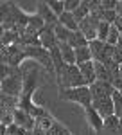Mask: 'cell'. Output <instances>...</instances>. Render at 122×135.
Wrapping results in <instances>:
<instances>
[{
	"label": "cell",
	"instance_id": "1",
	"mask_svg": "<svg viewBox=\"0 0 122 135\" xmlns=\"http://www.w3.org/2000/svg\"><path fill=\"white\" fill-rule=\"evenodd\" d=\"M58 83L65 90H68V88H79V86H88L77 65H67V69H65L63 76L58 79Z\"/></svg>",
	"mask_w": 122,
	"mask_h": 135
},
{
	"label": "cell",
	"instance_id": "2",
	"mask_svg": "<svg viewBox=\"0 0 122 135\" xmlns=\"http://www.w3.org/2000/svg\"><path fill=\"white\" fill-rule=\"evenodd\" d=\"M22 90H23V74L20 72L18 67H13L11 76L2 81V94L13 95V97H18L20 99Z\"/></svg>",
	"mask_w": 122,
	"mask_h": 135
},
{
	"label": "cell",
	"instance_id": "3",
	"mask_svg": "<svg viewBox=\"0 0 122 135\" xmlns=\"http://www.w3.org/2000/svg\"><path fill=\"white\" fill-rule=\"evenodd\" d=\"M59 97H63V99H70V101L79 103L84 110H86V108H90V106H92V101H93L90 86H79V88H68V90H63V92L59 94Z\"/></svg>",
	"mask_w": 122,
	"mask_h": 135
},
{
	"label": "cell",
	"instance_id": "4",
	"mask_svg": "<svg viewBox=\"0 0 122 135\" xmlns=\"http://www.w3.org/2000/svg\"><path fill=\"white\" fill-rule=\"evenodd\" d=\"M25 56V47L22 43H14L9 47H2V63L11 67H20V61Z\"/></svg>",
	"mask_w": 122,
	"mask_h": 135
},
{
	"label": "cell",
	"instance_id": "5",
	"mask_svg": "<svg viewBox=\"0 0 122 135\" xmlns=\"http://www.w3.org/2000/svg\"><path fill=\"white\" fill-rule=\"evenodd\" d=\"M25 56H27V58H34V60H38L45 69H49V70H54V72H56V69H54V61H52V54H50L49 49H45V47H25Z\"/></svg>",
	"mask_w": 122,
	"mask_h": 135
},
{
	"label": "cell",
	"instance_id": "6",
	"mask_svg": "<svg viewBox=\"0 0 122 135\" xmlns=\"http://www.w3.org/2000/svg\"><path fill=\"white\" fill-rule=\"evenodd\" d=\"M99 25H101V20L95 18L93 15H90V16H86L79 23V31L86 36L88 42H93V40H97V29H99Z\"/></svg>",
	"mask_w": 122,
	"mask_h": 135
},
{
	"label": "cell",
	"instance_id": "7",
	"mask_svg": "<svg viewBox=\"0 0 122 135\" xmlns=\"http://www.w3.org/2000/svg\"><path fill=\"white\" fill-rule=\"evenodd\" d=\"M92 106L101 114L102 119H108L115 115V104H113V95L111 97H99V99H93Z\"/></svg>",
	"mask_w": 122,
	"mask_h": 135
},
{
	"label": "cell",
	"instance_id": "8",
	"mask_svg": "<svg viewBox=\"0 0 122 135\" xmlns=\"http://www.w3.org/2000/svg\"><path fill=\"white\" fill-rule=\"evenodd\" d=\"M92 90V97L93 99H99V97H111L113 94H115V86L111 83H108V81H95V83L90 86Z\"/></svg>",
	"mask_w": 122,
	"mask_h": 135
},
{
	"label": "cell",
	"instance_id": "9",
	"mask_svg": "<svg viewBox=\"0 0 122 135\" xmlns=\"http://www.w3.org/2000/svg\"><path fill=\"white\" fill-rule=\"evenodd\" d=\"M14 124H18V126H22V128H25L27 132H30V130L36 128V119L30 114H27L25 110L16 108V110H14Z\"/></svg>",
	"mask_w": 122,
	"mask_h": 135
},
{
	"label": "cell",
	"instance_id": "10",
	"mask_svg": "<svg viewBox=\"0 0 122 135\" xmlns=\"http://www.w3.org/2000/svg\"><path fill=\"white\" fill-rule=\"evenodd\" d=\"M40 42H41V47H45L49 51H52L58 45V38H56V32H54L52 25H45L40 31Z\"/></svg>",
	"mask_w": 122,
	"mask_h": 135
},
{
	"label": "cell",
	"instance_id": "11",
	"mask_svg": "<svg viewBox=\"0 0 122 135\" xmlns=\"http://www.w3.org/2000/svg\"><path fill=\"white\" fill-rule=\"evenodd\" d=\"M38 16H41L43 22H45L47 25H52V27H56V25L59 23V18H58L56 13L49 7L47 2H40V4H38Z\"/></svg>",
	"mask_w": 122,
	"mask_h": 135
},
{
	"label": "cell",
	"instance_id": "12",
	"mask_svg": "<svg viewBox=\"0 0 122 135\" xmlns=\"http://www.w3.org/2000/svg\"><path fill=\"white\" fill-rule=\"evenodd\" d=\"M77 67H79V70H81L83 78H84V81H86V85H88V86H92V85L97 81L95 63H93V61H86V63H83V65H77Z\"/></svg>",
	"mask_w": 122,
	"mask_h": 135
},
{
	"label": "cell",
	"instance_id": "13",
	"mask_svg": "<svg viewBox=\"0 0 122 135\" xmlns=\"http://www.w3.org/2000/svg\"><path fill=\"white\" fill-rule=\"evenodd\" d=\"M84 112H86V119H88V123L92 124V128H93V130H97V132L104 130V119L101 117V114H99L93 106L86 108Z\"/></svg>",
	"mask_w": 122,
	"mask_h": 135
},
{
	"label": "cell",
	"instance_id": "14",
	"mask_svg": "<svg viewBox=\"0 0 122 135\" xmlns=\"http://www.w3.org/2000/svg\"><path fill=\"white\" fill-rule=\"evenodd\" d=\"M58 47H59L61 51V56H63V60L67 65H77V60H75V49L70 47L68 43H58Z\"/></svg>",
	"mask_w": 122,
	"mask_h": 135
},
{
	"label": "cell",
	"instance_id": "15",
	"mask_svg": "<svg viewBox=\"0 0 122 135\" xmlns=\"http://www.w3.org/2000/svg\"><path fill=\"white\" fill-rule=\"evenodd\" d=\"M20 104L18 97H13V95H6V94H0V110H7V112H14Z\"/></svg>",
	"mask_w": 122,
	"mask_h": 135
},
{
	"label": "cell",
	"instance_id": "16",
	"mask_svg": "<svg viewBox=\"0 0 122 135\" xmlns=\"http://www.w3.org/2000/svg\"><path fill=\"white\" fill-rule=\"evenodd\" d=\"M90 51H92V56H93V61H102L104 58V51H106V43L101 42V40H93L90 42Z\"/></svg>",
	"mask_w": 122,
	"mask_h": 135
},
{
	"label": "cell",
	"instance_id": "17",
	"mask_svg": "<svg viewBox=\"0 0 122 135\" xmlns=\"http://www.w3.org/2000/svg\"><path fill=\"white\" fill-rule=\"evenodd\" d=\"M59 23L61 25H65L67 29H70L72 32H77L79 31V23H77V20H75V16H74V13H63L59 16Z\"/></svg>",
	"mask_w": 122,
	"mask_h": 135
},
{
	"label": "cell",
	"instance_id": "18",
	"mask_svg": "<svg viewBox=\"0 0 122 135\" xmlns=\"http://www.w3.org/2000/svg\"><path fill=\"white\" fill-rule=\"evenodd\" d=\"M95 63V74H97V79L99 81H108V83H111L113 81V76H111V70L106 67V65H102L99 61H93Z\"/></svg>",
	"mask_w": 122,
	"mask_h": 135
},
{
	"label": "cell",
	"instance_id": "19",
	"mask_svg": "<svg viewBox=\"0 0 122 135\" xmlns=\"http://www.w3.org/2000/svg\"><path fill=\"white\" fill-rule=\"evenodd\" d=\"M119 124H120V119L117 115H111V117L104 119V132H106V135H119Z\"/></svg>",
	"mask_w": 122,
	"mask_h": 135
},
{
	"label": "cell",
	"instance_id": "20",
	"mask_svg": "<svg viewBox=\"0 0 122 135\" xmlns=\"http://www.w3.org/2000/svg\"><path fill=\"white\" fill-rule=\"evenodd\" d=\"M68 45L74 47V49H79V47H88L90 42L86 40V36H84L81 31H77V32H72L70 40H68Z\"/></svg>",
	"mask_w": 122,
	"mask_h": 135
},
{
	"label": "cell",
	"instance_id": "21",
	"mask_svg": "<svg viewBox=\"0 0 122 135\" xmlns=\"http://www.w3.org/2000/svg\"><path fill=\"white\" fill-rule=\"evenodd\" d=\"M75 60H77V65H83V63H86V61H93L90 45H88V47H79V49H75Z\"/></svg>",
	"mask_w": 122,
	"mask_h": 135
},
{
	"label": "cell",
	"instance_id": "22",
	"mask_svg": "<svg viewBox=\"0 0 122 135\" xmlns=\"http://www.w3.org/2000/svg\"><path fill=\"white\" fill-rule=\"evenodd\" d=\"M74 16H75L77 23H81V22L84 20L86 16H90V2H88V0H83L81 6L74 11Z\"/></svg>",
	"mask_w": 122,
	"mask_h": 135
},
{
	"label": "cell",
	"instance_id": "23",
	"mask_svg": "<svg viewBox=\"0 0 122 135\" xmlns=\"http://www.w3.org/2000/svg\"><path fill=\"white\" fill-rule=\"evenodd\" d=\"M54 32H56L58 43H68V40H70V36H72V31L67 29L65 25H61V23H58V25L54 27Z\"/></svg>",
	"mask_w": 122,
	"mask_h": 135
},
{
	"label": "cell",
	"instance_id": "24",
	"mask_svg": "<svg viewBox=\"0 0 122 135\" xmlns=\"http://www.w3.org/2000/svg\"><path fill=\"white\" fill-rule=\"evenodd\" d=\"M54 123H56V121L52 119L50 115H45V117H38V119H36V126L41 128V130H45V132H49L52 126H54Z\"/></svg>",
	"mask_w": 122,
	"mask_h": 135
},
{
	"label": "cell",
	"instance_id": "25",
	"mask_svg": "<svg viewBox=\"0 0 122 135\" xmlns=\"http://www.w3.org/2000/svg\"><path fill=\"white\" fill-rule=\"evenodd\" d=\"M110 29H111V25H110L108 22H101V25H99V29H97V40H101V42L106 43L108 34H110Z\"/></svg>",
	"mask_w": 122,
	"mask_h": 135
},
{
	"label": "cell",
	"instance_id": "26",
	"mask_svg": "<svg viewBox=\"0 0 122 135\" xmlns=\"http://www.w3.org/2000/svg\"><path fill=\"white\" fill-rule=\"evenodd\" d=\"M119 40H120V31L115 25H111L110 34H108V40H106V45H119Z\"/></svg>",
	"mask_w": 122,
	"mask_h": 135
},
{
	"label": "cell",
	"instance_id": "27",
	"mask_svg": "<svg viewBox=\"0 0 122 135\" xmlns=\"http://www.w3.org/2000/svg\"><path fill=\"white\" fill-rule=\"evenodd\" d=\"M113 104H115V115L122 119V94L119 90H115L113 94Z\"/></svg>",
	"mask_w": 122,
	"mask_h": 135
},
{
	"label": "cell",
	"instance_id": "28",
	"mask_svg": "<svg viewBox=\"0 0 122 135\" xmlns=\"http://www.w3.org/2000/svg\"><path fill=\"white\" fill-rule=\"evenodd\" d=\"M49 4V7H50L54 13H56V16L59 18L61 15L65 13V2H59V0H52V2H47Z\"/></svg>",
	"mask_w": 122,
	"mask_h": 135
},
{
	"label": "cell",
	"instance_id": "29",
	"mask_svg": "<svg viewBox=\"0 0 122 135\" xmlns=\"http://www.w3.org/2000/svg\"><path fill=\"white\" fill-rule=\"evenodd\" d=\"M29 25H30V27H34L36 31H41L47 23L43 22V18H41V16H38V15H36V16H30V18H29Z\"/></svg>",
	"mask_w": 122,
	"mask_h": 135
},
{
	"label": "cell",
	"instance_id": "30",
	"mask_svg": "<svg viewBox=\"0 0 122 135\" xmlns=\"http://www.w3.org/2000/svg\"><path fill=\"white\" fill-rule=\"evenodd\" d=\"M47 135H70V133L67 132V128H65V126H61L59 123H54V126L47 132Z\"/></svg>",
	"mask_w": 122,
	"mask_h": 135
},
{
	"label": "cell",
	"instance_id": "31",
	"mask_svg": "<svg viewBox=\"0 0 122 135\" xmlns=\"http://www.w3.org/2000/svg\"><path fill=\"white\" fill-rule=\"evenodd\" d=\"M25 133H27V130L18 124H11L7 128V135H25Z\"/></svg>",
	"mask_w": 122,
	"mask_h": 135
},
{
	"label": "cell",
	"instance_id": "32",
	"mask_svg": "<svg viewBox=\"0 0 122 135\" xmlns=\"http://www.w3.org/2000/svg\"><path fill=\"white\" fill-rule=\"evenodd\" d=\"M79 6H81L79 0H67V2H65V11H67V13H74Z\"/></svg>",
	"mask_w": 122,
	"mask_h": 135
},
{
	"label": "cell",
	"instance_id": "33",
	"mask_svg": "<svg viewBox=\"0 0 122 135\" xmlns=\"http://www.w3.org/2000/svg\"><path fill=\"white\" fill-rule=\"evenodd\" d=\"M113 25H115V27L120 31V34H122V16H119V18H117V22H115Z\"/></svg>",
	"mask_w": 122,
	"mask_h": 135
},
{
	"label": "cell",
	"instance_id": "34",
	"mask_svg": "<svg viewBox=\"0 0 122 135\" xmlns=\"http://www.w3.org/2000/svg\"><path fill=\"white\" fill-rule=\"evenodd\" d=\"M117 15H119V16H122V2H117Z\"/></svg>",
	"mask_w": 122,
	"mask_h": 135
},
{
	"label": "cell",
	"instance_id": "35",
	"mask_svg": "<svg viewBox=\"0 0 122 135\" xmlns=\"http://www.w3.org/2000/svg\"><path fill=\"white\" fill-rule=\"evenodd\" d=\"M119 135H122V119H120V124H119Z\"/></svg>",
	"mask_w": 122,
	"mask_h": 135
},
{
	"label": "cell",
	"instance_id": "36",
	"mask_svg": "<svg viewBox=\"0 0 122 135\" xmlns=\"http://www.w3.org/2000/svg\"><path fill=\"white\" fill-rule=\"evenodd\" d=\"M25 135H34V132H32V130H30V132H27V133Z\"/></svg>",
	"mask_w": 122,
	"mask_h": 135
},
{
	"label": "cell",
	"instance_id": "37",
	"mask_svg": "<svg viewBox=\"0 0 122 135\" xmlns=\"http://www.w3.org/2000/svg\"><path fill=\"white\" fill-rule=\"evenodd\" d=\"M120 78H122V65H120Z\"/></svg>",
	"mask_w": 122,
	"mask_h": 135
}]
</instances>
